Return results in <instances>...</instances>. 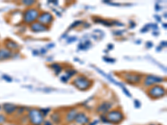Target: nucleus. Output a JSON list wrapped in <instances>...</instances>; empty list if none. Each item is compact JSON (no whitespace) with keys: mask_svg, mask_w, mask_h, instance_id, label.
Returning a JSON list of instances; mask_svg holds the SVG:
<instances>
[{"mask_svg":"<svg viewBox=\"0 0 167 125\" xmlns=\"http://www.w3.org/2000/svg\"><path fill=\"white\" fill-rule=\"evenodd\" d=\"M39 12L38 10L36 9H33V8H29L26 9L25 11L23 12V21L24 23H33L35 21L38 19V16H39Z\"/></svg>","mask_w":167,"mask_h":125,"instance_id":"nucleus-4","label":"nucleus"},{"mask_svg":"<svg viewBox=\"0 0 167 125\" xmlns=\"http://www.w3.org/2000/svg\"><path fill=\"white\" fill-rule=\"evenodd\" d=\"M77 113H78V110L75 108L70 109L65 114V123H72L74 122V119H75V116L77 115Z\"/></svg>","mask_w":167,"mask_h":125,"instance_id":"nucleus-11","label":"nucleus"},{"mask_svg":"<svg viewBox=\"0 0 167 125\" xmlns=\"http://www.w3.org/2000/svg\"><path fill=\"white\" fill-rule=\"evenodd\" d=\"M24 110H25V109H24L23 107H18L17 111L15 113H17V114L19 116H22L24 113Z\"/></svg>","mask_w":167,"mask_h":125,"instance_id":"nucleus-19","label":"nucleus"},{"mask_svg":"<svg viewBox=\"0 0 167 125\" xmlns=\"http://www.w3.org/2000/svg\"><path fill=\"white\" fill-rule=\"evenodd\" d=\"M3 78H5V79L8 81V82H11L12 81V79H11V78H9V77H8V76H6V75H3Z\"/></svg>","mask_w":167,"mask_h":125,"instance_id":"nucleus-27","label":"nucleus"},{"mask_svg":"<svg viewBox=\"0 0 167 125\" xmlns=\"http://www.w3.org/2000/svg\"><path fill=\"white\" fill-rule=\"evenodd\" d=\"M105 60H106L107 62H111V63H114L115 62V59H109V58H104Z\"/></svg>","mask_w":167,"mask_h":125,"instance_id":"nucleus-28","label":"nucleus"},{"mask_svg":"<svg viewBox=\"0 0 167 125\" xmlns=\"http://www.w3.org/2000/svg\"><path fill=\"white\" fill-rule=\"evenodd\" d=\"M30 29L33 32L38 33V32H43V31L48 30V28H47V26H45V25L42 24V23H38V22H34L33 23H31Z\"/></svg>","mask_w":167,"mask_h":125,"instance_id":"nucleus-13","label":"nucleus"},{"mask_svg":"<svg viewBox=\"0 0 167 125\" xmlns=\"http://www.w3.org/2000/svg\"><path fill=\"white\" fill-rule=\"evenodd\" d=\"M98 122H99V121H98V120H95V121H94V122H93V123H90V124H89V125H96V124L98 123Z\"/></svg>","mask_w":167,"mask_h":125,"instance_id":"nucleus-29","label":"nucleus"},{"mask_svg":"<svg viewBox=\"0 0 167 125\" xmlns=\"http://www.w3.org/2000/svg\"><path fill=\"white\" fill-rule=\"evenodd\" d=\"M50 119L55 124H60L62 123V115L59 112H54L50 115Z\"/></svg>","mask_w":167,"mask_h":125,"instance_id":"nucleus-15","label":"nucleus"},{"mask_svg":"<svg viewBox=\"0 0 167 125\" xmlns=\"http://www.w3.org/2000/svg\"><path fill=\"white\" fill-rule=\"evenodd\" d=\"M13 56V53L7 48H0V61L10 59Z\"/></svg>","mask_w":167,"mask_h":125,"instance_id":"nucleus-14","label":"nucleus"},{"mask_svg":"<svg viewBox=\"0 0 167 125\" xmlns=\"http://www.w3.org/2000/svg\"><path fill=\"white\" fill-rule=\"evenodd\" d=\"M122 77L127 83H129L130 84H140L142 79V75L138 73H124Z\"/></svg>","mask_w":167,"mask_h":125,"instance_id":"nucleus-6","label":"nucleus"},{"mask_svg":"<svg viewBox=\"0 0 167 125\" xmlns=\"http://www.w3.org/2000/svg\"><path fill=\"white\" fill-rule=\"evenodd\" d=\"M100 119L102 120L103 123H109L108 120H107V118H106L105 115H100Z\"/></svg>","mask_w":167,"mask_h":125,"instance_id":"nucleus-24","label":"nucleus"},{"mask_svg":"<svg viewBox=\"0 0 167 125\" xmlns=\"http://www.w3.org/2000/svg\"><path fill=\"white\" fill-rule=\"evenodd\" d=\"M38 23H40L46 26V25L50 24L53 22L54 17H53V15L50 13L45 12V13H42L41 14H39V16L38 18Z\"/></svg>","mask_w":167,"mask_h":125,"instance_id":"nucleus-10","label":"nucleus"},{"mask_svg":"<svg viewBox=\"0 0 167 125\" xmlns=\"http://www.w3.org/2000/svg\"><path fill=\"white\" fill-rule=\"evenodd\" d=\"M73 84L79 90H88L91 87L92 82L84 76H78L73 81Z\"/></svg>","mask_w":167,"mask_h":125,"instance_id":"nucleus-5","label":"nucleus"},{"mask_svg":"<svg viewBox=\"0 0 167 125\" xmlns=\"http://www.w3.org/2000/svg\"><path fill=\"white\" fill-rule=\"evenodd\" d=\"M42 125H53V123L49 120H45L44 121V123H43Z\"/></svg>","mask_w":167,"mask_h":125,"instance_id":"nucleus-26","label":"nucleus"},{"mask_svg":"<svg viewBox=\"0 0 167 125\" xmlns=\"http://www.w3.org/2000/svg\"><path fill=\"white\" fill-rule=\"evenodd\" d=\"M28 123L32 125H42L44 121V117L43 116L41 111L38 109H30L27 114Z\"/></svg>","mask_w":167,"mask_h":125,"instance_id":"nucleus-1","label":"nucleus"},{"mask_svg":"<svg viewBox=\"0 0 167 125\" xmlns=\"http://www.w3.org/2000/svg\"><path fill=\"white\" fill-rule=\"evenodd\" d=\"M8 125H19V124H16V123H9Z\"/></svg>","mask_w":167,"mask_h":125,"instance_id":"nucleus-30","label":"nucleus"},{"mask_svg":"<svg viewBox=\"0 0 167 125\" xmlns=\"http://www.w3.org/2000/svg\"><path fill=\"white\" fill-rule=\"evenodd\" d=\"M74 122L77 125H87L90 123V118L85 113L80 112L78 113L77 115L75 116Z\"/></svg>","mask_w":167,"mask_h":125,"instance_id":"nucleus-8","label":"nucleus"},{"mask_svg":"<svg viewBox=\"0 0 167 125\" xmlns=\"http://www.w3.org/2000/svg\"><path fill=\"white\" fill-rule=\"evenodd\" d=\"M50 68L54 71V73L56 75H58L59 73H61V71L63 70V68L61 65H59V63H53L50 65Z\"/></svg>","mask_w":167,"mask_h":125,"instance_id":"nucleus-17","label":"nucleus"},{"mask_svg":"<svg viewBox=\"0 0 167 125\" xmlns=\"http://www.w3.org/2000/svg\"><path fill=\"white\" fill-rule=\"evenodd\" d=\"M77 73V71L76 70H74V69H69L68 71H66V77L67 78H69V77H72L74 75H75Z\"/></svg>","mask_w":167,"mask_h":125,"instance_id":"nucleus-18","label":"nucleus"},{"mask_svg":"<svg viewBox=\"0 0 167 125\" xmlns=\"http://www.w3.org/2000/svg\"><path fill=\"white\" fill-rule=\"evenodd\" d=\"M164 81V78L156 77L155 75H146L144 79V85L145 87H150L156 85V84L161 83Z\"/></svg>","mask_w":167,"mask_h":125,"instance_id":"nucleus-7","label":"nucleus"},{"mask_svg":"<svg viewBox=\"0 0 167 125\" xmlns=\"http://www.w3.org/2000/svg\"><path fill=\"white\" fill-rule=\"evenodd\" d=\"M18 106L13 104V103H7L3 105V110L7 115H13V114L17 111Z\"/></svg>","mask_w":167,"mask_h":125,"instance_id":"nucleus-12","label":"nucleus"},{"mask_svg":"<svg viewBox=\"0 0 167 125\" xmlns=\"http://www.w3.org/2000/svg\"><path fill=\"white\" fill-rule=\"evenodd\" d=\"M36 3L35 1H29V0H24V1H23V3L24 5H26V6H32V5H34V3Z\"/></svg>","mask_w":167,"mask_h":125,"instance_id":"nucleus-22","label":"nucleus"},{"mask_svg":"<svg viewBox=\"0 0 167 125\" xmlns=\"http://www.w3.org/2000/svg\"><path fill=\"white\" fill-rule=\"evenodd\" d=\"M111 109H112V103L109 101H104L98 106V108L96 109V112L100 114V115H105V113H107L109 111H110Z\"/></svg>","mask_w":167,"mask_h":125,"instance_id":"nucleus-9","label":"nucleus"},{"mask_svg":"<svg viewBox=\"0 0 167 125\" xmlns=\"http://www.w3.org/2000/svg\"><path fill=\"white\" fill-rule=\"evenodd\" d=\"M105 116L107 118L109 123L112 124H119L123 122V120L125 119L124 113L120 109L110 110L105 114Z\"/></svg>","mask_w":167,"mask_h":125,"instance_id":"nucleus-2","label":"nucleus"},{"mask_svg":"<svg viewBox=\"0 0 167 125\" xmlns=\"http://www.w3.org/2000/svg\"><path fill=\"white\" fill-rule=\"evenodd\" d=\"M5 45H6L7 49L10 50V51H12V50H17L19 48V44H16V43L13 40H7L5 42Z\"/></svg>","mask_w":167,"mask_h":125,"instance_id":"nucleus-16","label":"nucleus"},{"mask_svg":"<svg viewBox=\"0 0 167 125\" xmlns=\"http://www.w3.org/2000/svg\"><path fill=\"white\" fill-rule=\"evenodd\" d=\"M165 89L164 87L160 86V85H154L151 86L150 89L147 91L149 97L152 99H159L163 98L165 95Z\"/></svg>","mask_w":167,"mask_h":125,"instance_id":"nucleus-3","label":"nucleus"},{"mask_svg":"<svg viewBox=\"0 0 167 125\" xmlns=\"http://www.w3.org/2000/svg\"><path fill=\"white\" fill-rule=\"evenodd\" d=\"M40 111H41V113H42V114H43V116L44 117H46L49 114V113L50 112V109H39Z\"/></svg>","mask_w":167,"mask_h":125,"instance_id":"nucleus-20","label":"nucleus"},{"mask_svg":"<svg viewBox=\"0 0 167 125\" xmlns=\"http://www.w3.org/2000/svg\"><path fill=\"white\" fill-rule=\"evenodd\" d=\"M134 107H136V109H140V107H141L140 102L139 101V100H137V99H136V100L134 101Z\"/></svg>","mask_w":167,"mask_h":125,"instance_id":"nucleus-23","label":"nucleus"},{"mask_svg":"<svg viewBox=\"0 0 167 125\" xmlns=\"http://www.w3.org/2000/svg\"><path fill=\"white\" fill-rule=\"evenodd\" d=\"M150 125H155V124H150Z\"/></svg>","mask_w":167,"mask_h":125,"instance_id":"nucleus-31","label":"nucleus"},{"mask_svg":"<svg viewBox=\"0 0 167 125\" xmlns=\"http://www.w3.org/2000/svg\"><path fill=\"white\" fill-rule=\"evenodd\" d=\"M6 122H7V118H6V116L4 115V114L0 113V125L3 124V123H6Z\"/></svg>","mask_w":167,"mask_h":125,"instance_id":"nucleus-21","label":"nucleus"},{"mask_svg":"<svg viewBox=\"0 0 167 125\" xmlns=\"http://www.w3.org/2000/svg\"><path fill=\"white\" fill-rule=\"evenodd\" d=\"M80 23H81V21H78V22H77V21H76V22H74V23H73L72 25H71L70 28H74V26H78V25H79V24H80Z\"/></svg>","mask_w":167,"mask_h":125,"instance_id":"nucleus-25","label":"nucleus"}]
</instances>
